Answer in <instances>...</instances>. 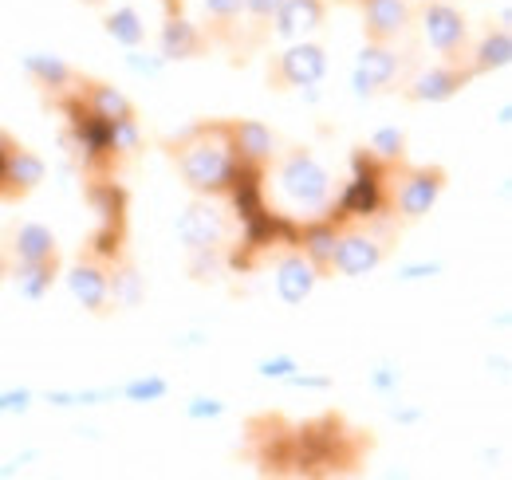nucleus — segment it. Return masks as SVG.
Instances as JSON below:
<instances>
[{
  "label": "nucleus",
  "instance_id": "obj_7",
  "mask_svg": "<svg viewBox=\"0 0 512 480\" xmlns=\"http://www.w3.org/2000/svg\"><path fill=\"white\" fill-rule=\"evenodd\" d=\"M67 288L75 303H83L91 315H107L111 311V264L99 260L95 252L79 256L75 268L67 272Z\"/></svg>",
  "mask_w": 512,
  "mask_h": 480
},
{
  "label": "nucleus",
  "instance_id": "obj_9",
  "mask_svg": "<svg viewBox=\"0 0 512 480\" xmlns=\"http://www.w3.org/2000/svg\"><path fill=\"white\" fill-rule=\"evenodd\" d=\"M398 71H402V56L390 48V44H367L359 52V63H355V95H379V91H390L398 83Z\"/></svg>",
  "mask_w": 512,
  "mask_h": 480
},
{
  "label": "nucleus",
  "instance_id": "obj_13",
  "mask_svg": "<svg viewBox=\"0 0 512 480\" xmlns=\"http://www.w3.org/2000/svg\"><path fill=\"white\" fill-rule=\"evenodd\" d=\"M178 240L190 248V252H213L221 240H225V217L213 209V205H190L178 225H174Z\"/></svg>",
  "mask_w": 512,
  "mask_h": 480
},
{
  "label": "nucleus",
  "instance_id": "obj_12",
  "mask_svg": "<svg viewBox=\"0 0 512 480\" xmlns=\"http://www.w3.org/2000/svg\"><path fill=\"white\" fill-rule=\"evenodd\" d=\"M414 8L410 0H363V36L367 44H390L406 32Z\"/></svg>",
  "mask_w": 512,
  "mask_h": 480
},
{
  "label": "nucleus",
  "instance_id": "obj_10",
  "mask_svg": "<svg viewBox=\"0 0 512 480\" xmlns=\"http://www.w3.org/2000/svg\"><path fill=\"white\" fill-rule=\"evenodd\" d=\"M473 79H477V75H473V67L442 63V67L422 71V75H418L402 95H406L410 103H446V99H453L457 91H465Z\"/></svg>",
  "mask_w": 512,
  "mask_h": 480
},
{
  "label": "nucleus",
  "instance_id": "obj_16",
  "mask_svg": "<svg viewBox=\"0 0 512 480\" xmlns=\"http://www.w3.org/2000/svg\"><path fill=\"white\" fill-rule=\"evenodd\" d=\"M79 103L95 115V119H103V122H127L134 119V103H130L127 95L115 87V83H103V79H83L79 83Z\"/></svg>",
  "mask_w": 512,
  "mask_h": 480
},
{
  "label": "nucleus",
  "instance_id": "obj_11",
  "mask_svg": "<svg viewBox=\"0 0 512 480\" xmlns=\"http://www.w3.org/2000/svg\"><path fill=\"white\" fill-rule=\"evenodd\" d=\"M225 130H229V142L241 158L245 170H264L272 158H276V134L256 119H225Z\"/></svg>",
  "mask_w": 512,
  "mask_h": 480
},
{
  "label": "nucleus",
  "instance_id": "obj_29",
  "mask_svg": "<svg viewBox=\"0 0 512 480\" xmlns=\"http://www.w3.org/2000/svg\"><path fill=\"white\" fill-rule=\"evenodd\" d=\"M280 4H284V0H245V16L253 20L256 32H264V28L272 24V16H276Z\"/></svg>",
  "mask_w": 512,
  "mask_h": 480
},
{
  "label": "nucleus",
  "instance_id": "obj_14",
  "mask_svg": "<svg viewBox=\"0 0 512 480\" xmlns=\"http://www.w3.org/2000/svg\"><path fill=\"white\" fill-rule=\"evenodd\" d=\"M209 48V32H201L197 24H190L182 12H170L162 32H158V56L162 60H197Z\"/></svg>",
  "mask_w": 512,
  "mask_h": 480
},
{
  "label": "nucleus",
  "instance_id": "obj_19",
  "mask_svg": "<svg viewBox=\"0 0 512 480\" xmlns=\"http://www.w3.org/2000/svg\"><path fill=\"white\" fill-rule=\"evenodd\" d=\"M48 174V166H44V158L36 154V150H28V146H16L12 142V150H8V166H4V185H8V201H16V197H28L40 181Z\"/></svg>",
  "mask_w": 512,
  "mask_h": 480
},
{
  "label": "nucleus",
  "instance_id": "obj_31",
  "mask_svg": "<svg viewBox=\"0 0 512 480\" xmlns=\"http://www.w3.org/2000/svg\"><path fill=\"white\" fill-rule=\"evenodd\" d=\"M292 370H296V362H292V359L260 362V374H264V378H292Z\"/></svg>",
  "mask_w": 512,
  "mask_h": 480
},
{
  "label": "nucleus",
  "instance_id": "obj_24",
  "mask_svg": "<svg viewBox=\"0 0 512 480\" xmlns=\"http://www.w3.org/2000/svg\"><path fill=\"white\" fill-rule=\"evenodd\" d=\"M56 272H60V260H44V264H20L16 260V284H20V292L28 300H40L52 288Z\"/></svg>",
  "mask_w": 512,
  "mask_h": 480
},
{
  "label": "nucleus",
  "instance_id": "obj_3",
  "mask_svg": "<svg viewBox=\"0 0 512 480\" xmlns=\"http://www.w3.org/2000/svg\"><path fill=\"white\" fill-rule=\"evenodd\" d=\"M442 189H446V170H438V166H414V170H402V178L394 181L386 205L394 209L398 221H422L438 205Z\"/></svg>",
  "mask_w": 512,
  "mask_h": 480
},
{
  "label": "nucleus",
  "instance_id": "obj_25",
  "mask_svg": "<svg viewBox=\"0 0 512 480\" xmlns=\"http://www.w3.org/2000/svg\"><path fill=\"white\" fill-rule=\"evenodd\" d=\"M205 4V20H209V36L229 40L237 20L245 16V0H201Z\"/></svg>",
  "mask_w": 512,
  "mask_h": 480
},
{
  "label": "nucleus",
  "instance_id": "obj_20",
  "mask_svg": "<svg viewBox=\"0 0 512 480\" xmlns=\"http://www.w3.org/2000/svg\"><path fill=\"white\" fill-rule=\"evenodd\" d=\"M339 221H331V217H323V221H308L304 229H300V252L312 260V268L323 276H331V260H335V244H339Z\"/></svg>",
  "mask_w": 512,
  "mask_h": 480
},
{
  "label": "nucleus",
  "instance_id": "obj_6",
  "mask_svg": "<svg viewBox=\"0 0 512 480\" xmlns=\"http://www.w3.org/2000/svg\"><path fill=\"white\" fill-rule=\"evenodd\" d=\"M422 32L430 40V48L446 63L465 60V44H469V24L461 16V8H453L446 0H430L422 8Z\"/></svg>",
  "mask_w": 512,
  "mask_h": 480
},
{
  "label": "nucleus",
  "instance_id": "obj_33",
  "mask_svg": "<svg viewBox=\"0 0 512 480\" xmlns=\"http://www.w3.org/2000/svg\"><path fill=\"white\" fill-rule=\"evenodd\" d=\"M4 276H8V256L0 252V280H4Z\"/></svg>",
  "mask_w": 512,
  "mask_h": 480
},
{
  "label": "nucleus",
  "instance_id": "obj_27",
  "mask_svg": "<svg viewBox=\"0 0 512 480\" xmlns=\"http://www.w3.org/2000/svg\"><path fill=\"white\" fill-rule=\"evenodd\" d=\"M138 300H142V280H138V272L130 268L127 260H115V268H111V303L134 307Z\"/></svg>",
  "mask_w": 512,
  "mask_h": 480
},
{
  "label": "nucleus",
  "instance_id": "obj_17",
  "mask_svg": "<svg viewBox=\"0 0 512 480\" xmlns=\"http://www.w3.org/2000/svg\"><path fill=\"white\" fill-rule=\"evenodd\" d=\"M323 20H327V0H284L272 16L280 40H304L308 32L323 28Z\"/></svg>",
  "mask_w": 512,
  "mask_h": 480
},
{
  "label": "nucleus",
  "instance_id": "obj_34",
  "mask_svg": "<svg viewBox=\"0 0 512 480\" xmlns=\"http://www.w3.org/2000/svg\"><path fill=\"white\" fill-rule=\"evenodd\" d=\"M83 4H103V0H83Z\"/></svg>",
  "mask_w": 512,
  "mask_h": 480
},
{
  "label": "nucleus",
  "instance_id": "obj_32",
  "mask_svg": "<svg viewBox=\"0 0 512 480\" xmlns=\"http://www.w3.org/2000/svg\"><path fill=\"white\" fill-rule=\"evenodd\" d=\"M8 150H12V138L0 130V201H8V185H4V166H8Z\"/></svg>",
  "mask_w": 512,
  "mask_h": 480
},
{
  "label": "nucleus",
  "instance_id": "obj_18",
  "mask_svg": "<svg viewBox=\"0 0 512 480\" xmlns=\"http://www.w3.org/2000/svg\"><path fill=\"white\" fill-rule=\"evenodd\" d=\"M24 75L40 87V91H48V95H67V91H79V83H83V75L64 63L60 56H40V52H32V56H24Z\"/></svg>",
  "mask_w": 512,
  "mask_h": 480
},
{
  "label": "nucleus",
  "instance_id": "obj_1",
  "mask_svg": "<svg viewBox=\"0 0 512 480\" xmlns=\"http://www.w3.org/2000/svg\"><path fill=\"white\" fill-rule=\"evenodd\" d=\"M170 158L178 162L182 178L193 193H205V197H225L233 189L237 174L245 170L233 142H229V130L225 122H197L186 134H178L170 142Z\"/></svg>",
  "mask_w": 512,
  "mask_h": 480
},
{
  "label": "nucleus",
  "instance_id": "obj_22",
  "mask_svg": "<svg viewBox=\"0 0 512 480\" xmlns=\"http://www.w3.org/2000/svg\"><path fill=\"white\" fill-rule=\"evenodd\" d=\"M512 63V36L509 28L501 24V28H489L485 36H481V44L473 48V75H489V71H505Z\"/></svg>",
  "mask_w": 512,
  "mask_h": 480
},
{
  "label": "nucleus",
  "instance_id": "obj_4",
  "mask_svg": "<svg viewBox=\"0 0 512 480\" xmlns=\"http://www.w3.org/2000/svg\"><path fill=\"white\" fill-rule=\"evenodd\" d=\"M280 189L296 209H320L331 193V178L308 150H288L280 158Z\"/></svg>",
  "mask_w": 512,
  "mask_h": 480
},
{
  "label": "nucleus",
  "instance_id": "obj_15",
  "mask_svg": "<svg viewBox=\"0 0 512 480\" xmlns=\"http://www.w3.org/2000/svg\"><path fill=\"white\" fill-rule=\"evenodd\" d=\"M316 284H320V272L312 268V260L300 252V248H292L280 264H276V296L284 303H304L312 292H316Z\"/></svg>",
  "mask_w": 512,
  "mask_h": 480
},
{
  "label": "nucleus",
  "instance_id": "obj_21",
  "mask_svg": "<svg viewBox=\"0 0 512 480\" xmlns=\"http://www.w3.org/2000/svg\"><path fill=\"white\" fill-rule=\"evenodd\" d=\"M12 256L20 264H44V260H60V248H56V233L48 225H16L12 229Z\"/></svg>",
  "mask_w": 512,
  "mask_h": 480
},
{
  "label": "nucleus",
  "instance_id": "obj_2",
  "mask_svg": "<svg viewBox=\"0 0 512 480\" xmlns=\"http://www.w3.org/2000/svg\"><path fill=\"white\" fill-rule=\"evenodd\" d=\"M363 453V441L351 437L339 418H320L292 429V465L296 473H339L351 469Z\"/></svg>",
  "mask_w": 512,
  "mask_h": 480
},
{
  "label": "nucleus",
  "instance_id": "obj_30",
  "mask_svg": "<svg viewBox=\"0 0 512 480\" xmlns=\"http://www.w3.org/2000/svg\"><path fill=\"white\" fill-rule=\"evenodd\" d=\"M225 414V402H217V398H193L190 402V418L201 421V418H221Z\"/></svg>",
  "mask_w": 512,
  "mask_h": 480
},
{
  "label": "nucleus",
  "instance_id": "obj_8",
  "mask_svg": "<svg viewBox=\"0 0 512 480\" xmlns=\"http://www.w3.org/2000/svg\"><path fill=\"white\" fill-rule=\"evenodd\" d=\"M386 244L363 229H339V244H335V260H331V272L339 276H367L383 264Z\"/></svg>",
  "mask_w": 512,
  "mask_h": 480
},
{
  "label": "nucleus",
  "instance_id": "obj_23",
  "mask_svg": "<svg viewBox=\"0 0 512 480\" xmlns=\"http://www.w3.org/2000/svg\"><path fill=\"white\" fill-rule=\"evenodd\" d=\"M103 28H107V36H111L115 44H123V48H130V52L146 44V20H142V12H138L134 4L115 8V12L103 20Z\"/></svg>",
  "mask_w": 512,
  "mask_h": 480
},
{
  "label": "nucleus",
  "instance_id": "obj_5",
  "mask_svg": "<svg viewBox=\"0 0 512 480\" xmlns=\"http://www.w3.org/2000/svg\"><path fill=\"white\" fill-rule=\"evenodd\" d=\"M327 75V52L320 44L292 40L276 60L268 63V87L272 91H292V87H316Z\"/></svg>",
  "mask_w": 512,
  "mask_h": 480
},
{
  "label": "nucleus",
  "instance_id": "obj_26",
  "mask_svg": "<svg viewBox=\"0 0 512 480\" xmlns=\"http://www.w3.org/2000/svg\"><path fill=\"white\" fill-rule=\"evenodd\" d=\"M367 150H371L379 162H386V166H398V162L406 158V130H398V126L375 130L371 142H367Z\"/></svg>",
  "mask_w": 512,
  "mask_h": 480
},
{
  "label": "nucleus",
  "instance_id": "obj_28",
  "mask_svg": "<svg viewBox=\"0 0 512 480\" xmlns=\"http://www.w3.org/2000/svg\"><path fill=\"white\" fill-rule=\"evenodd\" d=\"M166 378H134V382H127V394L130 402H162L166 398Z\"/></svg>",
  "mask_w": 512,
  "mask_h": 480
}]
</instances>
